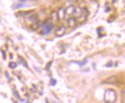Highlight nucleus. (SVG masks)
Listing matches in <instances>:
<instances>
[{
	"label": "nucleus",
	"instance_id": "1",
	"mask_svg": "<svg viewBox=\"0 0 125 103\" xmlns=\"http://www.w3.org/2000/svg\"><path fill=\"white\" fill-rule=\"evenodd\" d=\"M117 100V93L114 89H107L104 95L105 103H115Z\"/></svg>",
	"mask_w": 125,
	"mask_h": 103
},
{
	"label": "nucleus",
	"instance_id": "2",
	"mask_svg": "<svg viewBox=\"0 0 125 103\" xmlns=\"http://www.w3.org/2000/svg\"><path fill=\"white\" fill-rule=\"evenodd\" d=\"M54 29V25L52 23V21L50 20V19H48L45 23L43 24V27L42 29V35H48L50 32L52 31V29Z\"/></svg>",
	"mask_w": 125,
	"mask_h": 103
},
{
	"label": "nucleus",
	"instance_id": "3",
	"mask_svg": "<svg viewBox=\"0 0 125 103\" xmlns=\"http://www.w3.org/2000/svg\"><path fill=\"white\" fill-rule=\"evenodd\" d=\"M65 32H66V28L64 25H61L55 29V34L57 36H62L65 33Z\"/></svg>",
	"mask_w": 125,
	"mask_h": 103
},
{
	"label": "nucleus",
	"instance_id": "4",
	"mask_svg": "<svg viewBox=\"0 0 125 103\" xmlns=\"http://www.w3.org/2000/svg\"><path fill=\"white\" fill-rule=\"evenodd\" d=\"M67 22H68V26L71 27V28H74V27H76L78 25L77 19H76L74 17H73V16H72V17H69Z\"/></svg>",
	"mask_w": 125,
	"mask_h": 103
},
{
	"label": "nucleus",
	"instance_id": "5",
	"mask_svg": "<svg viewBox=\"0 0 125 103\" xmlns=\"http://www.w3.org/2000/svg\"><path fill=\"white\" fill-rule=\"evenodd\" d=\"M57 15H58V20L61 21V20H64L65 16H66V14H65V10L63 8H61L58 10L57 12Z\"/></svg>",
	"mask_w": 125,
	"mask_h": 103
},
{
	"label": "nucleus",
	"instance_id": "6",
	"mask_svg": "<svg viewBox=\"0 0 125 103\" xmlns=\"http://www.w3.org/2000/svg\"><path fill=\"white\" fill-rule=\"evenodd\" d=\"M74 7L73 5H69L68 7H67L65 9V14L68 16H72L73 15V12H74Z\"/></svg>",
	"mask_w": 125,
	"mask_h": 103
},
{
	"label": "nucleus",
	"instance_id": "7",
	"mask_svg": "<svg viewBox=\"0 0 125 103\" xmlns=\"http://www.w3.org/2000/svg\"><path fill=\"white\" fill-rule=\"evenodd\" d=\"M50 20L52 21V23H54L55 21H58V15H57V12H52L50 16Z\"/></svg>",
	"mask_w": 125,
	"mask_h": 103
},
{
	"label": "nucleus",
	"instance_id": "8",
	"mask_svg": "<svg viewBox=\"0 0 125 103\" xmlns=\"http://www.w3.org/2000/svg\"><path fill=\"white\" fill-rule=\"evenodd\" d=\"M41 25H42V24L39 23V21H37V22H35V23H33L31 24V28L33 30H37V29H39L40 28Z\"/></svg>",
	"mask_w": 125,
	"mask_h": 103
},
{
	"label": "nucleus",
	"instance_id": "9",
	"mask_svg": "<svg viewBox=\"0 0 125 103\" xmlns=\"http://www.w3.org/2000/svg\"><path fill=\"white\" fill-rule=\"evenodd\" d=\"M116 79H117V78L115 76H111L110 78H108L104 82L108 83V84H113V83H115L116 82Z\"/></svg>",
	"mask_w": 125,
	"mask_h": 103
},
{
	"label": "nucleus",
	"instance_id": "10",
	"mask_svg": "<svg viewBox=\"0 0 125 103\" xmlns=\"http://www.w3.org/2000/svg\"><path fill=\"white\" fill-rule=\"evenodd\" d=\"M121 103H125V89L121 92Z\"/></svg>",
	"mask_w": 125,
	"mask_h": 103
},
{
	"label": "nucleus",
	"instance_id": "11",
	"mask_svg": "<svg viewBox=\"0 0 125 103\" xmlns=\"http://www.w3.org/2000/svg\"><path fill=\"white\" fill-rule=\"evenodd\" d=\"M16 66H17V65H16L15 62H10V63H9V67H10L11 69H15Z\"/></svg>",
	"mask_w": 125,
	"mask_h": 103
},
{
	"label": "nucleus",
	"instance_id": "12",
	"mask_svg": "<svg viewBox=\"0 0 125 103\" xmlns=\"http://www.w3.org/2000/svg\"><path fill=\"white\" fill-rule=\"evenodd\" d=\"M19 58H20V61H21V62L22 63V64H24L25 67H27V64H26V62L24 61V59H23L22 58H21V57H19Z\"/></svg>",
	"mask_w": 125,
	"mask_h": 103
},
{
	"label": "nucleus",
	"instance_id": "13",
	"mask_svg": "<svg viewBox=\"0 0 125 103\" xmlns=\"http://www.w3.org/2000/svg\"><path fill=\"white\" fill-rule=\"evenodd\" d=\"M21 1H22V2H25V1H29V0H21Z\"/></svg>",
	"mask_w": 125,
	"mask_h": 103
}]
</instances>
